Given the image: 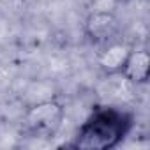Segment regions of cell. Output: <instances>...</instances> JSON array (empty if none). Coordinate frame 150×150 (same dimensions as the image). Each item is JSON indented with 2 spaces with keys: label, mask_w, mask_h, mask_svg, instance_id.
I'll return each instance as SVG.
<instances>
[{
  "label": "cell",
  "mask_w": 150,
  "mask_h": 150,
  "mask_svg": "<svg viewBox=\"0 0 150 150\" xmlns=\"http://www.w3.org/2000/svg\"><path fill=\"white\" fill-rule=\"evenodd\" d=\"M65 120V108L58 99H44L30 104L20 120V134L28 139L55 138Z\"/></svg>",
  "instance_id": "obj_2"
},
{
  "label": "cell",
  "mask_w": 150,
  "mask_h": 150,
  "mask_svg": "<svg viewBox=\"0 0 150 150\" xmlns=\"http://www.w3.org/2000/svg\"><path fill=\"white\" fill-rule=\"evenodd\" d=\"M134 124V113L125 108L96 106L64 146L74 150H113L125 141Z\"/></svg>",
  "instance_id": "obj_1"
},
{
  "label": "cell",
  "mask_w": 150,
  "mask_h": 150,
  "mask_svg": "<svg viewBox=\"0 0 150 150\" xmlns=\"http://www.w3.org/2000/svg\"><path fill=\"white\" fill-rule=\"evenodd\" d=\"M122 23L118 16L111 11H92L83 21V34L87 41L94 46H104L120 37Z\"/></svg>",
  "instance_id": "obj_3"
},
{
  "label": "cell",
  "mask_w": 150,
  "mask_h": 150,
  "mask_svg": "<svg viewBox=\"0 0 150 150\" xmlns=\"http://www.w3.org/2000/svg\"><path fill=\"white\" fill-rule=\"evenodd\" d=\"M120 76L134 87L146 85L150 78V55L146 48H131L125 64L120 71Z\"/></svg>",
  "instance_id": "obj_4"
},
{
  "label": "cell",
  "mask_w": 150,
  "mask_h": 150,
  "mask_svg": "<svg viewBox=\"0 0 150 150\" xmlns=\"http://www.w3.org/2000/svg\"><path fill=\"white\" fill-rule=\"evenodd\" d=\"M117 2H132V0H117Z\"/></svg>",
  "instance_id": "obj_6"
},
{
  "label": "cell",
  "mask_w": 150,
  "mask_h": 150,
  "mask_svg": "<svg viewBox=\"0 0 150 150\" xmlns=\"http://www.w3.org/2000/svg\"><path fill=\"white\" fill-rule=\"evenodd\" d=\"M131 48L132 44H127L120 37L101 46V53L97 55V65L104 76H120V71L125 64Z\"/></svg>",
  "instance_id": "obj_5"
}]
</instances>
